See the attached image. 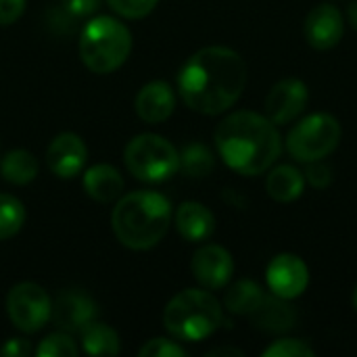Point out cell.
<instances>
[{
  "label": "cell",
  "instance_id": "9a60e30c",
  "mask_svg": "<svg viewBox=\"0 0 357 357\" xmlns=\"http://www.w3.org/2000/svg\"><path fill=\"white\" fill-rule=\"evenodd\" d=\"M136 113L146 123L165 121L176 109V96L167 82H149L136 94Z\"/></svg>",
  "mask_w": 357,
  "mask_h": 357
},
{
  "label": "cell",
  "instance_id": "7402d4cb",
  "mask_svg": "<svg viewBox=\"0 0 357 357\" xmlns=\"http://www.w3.org/2000/svg\"><path fill=\"white\" fill-rule=\"evenodd\" d=\"M261 297H264V291L259 284H255L253 280H238L228 289L224 305L228 312L236 316H249L259 305Z\"/></svg>",
  "mask_w": 357,
  "mask_h": 357
},
{
  "label": "cell",
  "instance_id": "7a4b0ae2",
  "mask_svg": "<svg viewBox=\"0 0 357 357\" xmlns=\"http://www.w3.org/2000/svg\"><path fill=\"white\" fill-rule=\"evenodd\" d=\"M215 146L224 163L241 176L268 172L282 151L276 123L255 111H236L215 128Z\"/></svg>",
  "mask_w": 357,
  "mask_h": 357
},
{
  "label": "cell",
  "instance_id": "f546056e",
  "mask_svg": "<svg viewBox=\"0 0 357 357\" xmlns=\"http://www.w3.org/2000/svg\"><path fill=\"white\" fill-rule=\"evenodd\" d=\"M98 4H100V0H61V8L69 15V17H73L75 21L77 19H82V17H90L96 8H98Z\"/></svg>",
  "mask_w": 357,
  "mask_h": 357
},
{
  "label": "cell",
  "instance_id": "5bb4252c",
  "mask_svg": "<svg viewBox=\"0 0 357 357\" xmlns=\"http://www.w3.org/2000/svg\"><path fill=\"white\" fill-rule=\"evenodd\" d=\"M86 159H88V149L84 140L71 132L59 134L46 151L48 167L59 178H75L84 169Z\"/></svg>",
  "mask_w": 357,
  "mask_h": 357
},
{
  "label": "cell",
  "instance_id": "603a6c76",
  "mask_svg": "<svg viewBox=\"0 0 357 357\" xmlns=\"http://www.w3.org/2000/svg\"><path fill=\"white\" fill-rule=\"evenodd\" d=\"M213 165H215V161H213L211 151L201 142H192L180 153V167L190 178H203V176L211 174Z\"/></svg>",
  "mask_w": 357,
  "mask_h": 357
},
{
  "label": "cell",
  "instance_id": "cb8c5ba5",
  "mask_svg": "<svg viewBox=\"0 0 357 357\" xmlns=\"http://www.w3.org/2000/svg\"><path fill=\"white\" fill-rule=\"evenodd\" d=\"M25 224V207L13 195H0V241L13 238Z\"/></svg>",
  "mask_w": 357,
  "mask_h": 357
},
{
  "label": "cell",
  "instance_id": "8fae6325",
  "mask_svg": "<svg viewBox=\"0 0 357 357\" xmlns=\"http://www.w3.org/2000/svg\"><path fill=\"white\" fill-rule=\"evenodd\" d=\"M190 268H192L195 278L207 291L224 289L230 282L232 274H234L232 255L224 247H220V245H205V247H201L195 253Z\"/></svg>",
  "mask_w": 357,
  "mask_h": 357
},
{
  "label": "cell",
  "instance_id": "e575fe53",
  "mask_svg": "<svg viewBox=\"0 0 357 357\" xmlns=\"http://www.w3.org/2000/svg\"><path fill=\"white\" fill-rule=\"evenodd\" d=\"M354 305H356V310H357V287H356V291H354Z\"/></svg>",
  "mask_w": 357,
  "mask_h": 357
},
{
  "label": "cell",
  "instance_id": "3957f363",
  "mask_svg": "<svg viewBox=\"0 0 357 357\" xmlns=\"http://www.w3.org/2000/svg\"><path fill=\"white\" fill-rule=\"evenodd\" d=\"M172 224V203L161 192L138 190L121 197L111 213L117 241L134 251L153 249Z\"/></svg>",
  "mask_w": 357,
  "mask_h": 357
},
{
  "label": "cell",
  "instance_id": "484cf974",
  "mask_svg": "<svg viewBox=\"0 0 357 357\" xmlns=\"http://www.w3.org/2000/svg\"><path fill=\"white\" fill-rule=\"evenodd\" d=\"M314 347L303 339H280L274 341L266 351L264 357H314Z\"/></svg>",
  "mask_w": 357,
  "mask_h": 357
},
{
  "label": "cell",
  "instance_id": "ffe728a7",
  "mask_svg": "<svg viewBox=\"0 0 357 357\" xmlns=\"http://www.w3.org/2000/svg\"><path fill=\"white\" fill-rule=\"evenodd\" d=\"M0 176L8 184L25 186L31 180H36V176H38V159L25 149L10 151L0 161Z\"/></svg>",
  "mask_w": 357,
  "mask_h": 357
},
{
  "label": "cell",
  "instance_id": "30bf717a",
  "mask_svg": "<svg viewBox=\"0 0 357 357\" xmlns=\"http://www.w3.org/2000/svg\"><path fill=\"white\" fill-rule=\"evenodd\" d=\"M307 100H310V90L301 79L297 77L280 79L278 84L272 86L266 98V117L276 126L289 123L303 113Z\"/></svg>",
  "mask_w": 357,
  "mask_h": 357
},
{
  "label": "cell",
  "instance_id": "52a82bcc",
  "mask_svg": "<svg viewBox=\"0 0 357 357\" xmlns=\"http://www.w3.org/2000/svg\"><path fill=\"white\" fill-rule=\"evenodd\" d=\"M341 123L331 113L303 117L287 136V151L301 163L326 159L341 142Z\"/></svg>",
  "mask_w": 357,
  "mask_h": 357
},
{
  "label": "cell",
  "instance_id": "2e32d148",
  "mask_svg": "<svg viewBox=\"0 0 357 357\" xmlns=\"http://www.w3.org/2000/svg\"><path fill=\"white\" fill-rule=\"evenodd\" d=\"M251 322L255 328L266 331V333H284L295 326L297 314L295 310L287 303V299L278 295H264L259 305L249 314Z\"/></svg>",
  "mask_w": 357,
  "mask_h": 357
},
{
  "label": "cell",
  "instance_id": "ba28073f",
  "mask_svg": "<svg viewBox=\"0 0 357 357\" xmlns=\"http://www.w3.org/2000/svg\"><path fill=\"white\" fill-rule=\"evenodd\" d=\"M52 301L48 293L36 282L15 284L6 297V312L15 328L21 333H38L50 320Z\"/></svg>",
  "mask_w": 357,
  "mask_h": 357
},
{
  "label": "cell",
  "instance_id": "8992f818",
  "mask_svg": "<svg viewBox=\"0 0 357 357\" xmlns=\"http://www.w3.org/2000/svg\"><path fill=\"white\" fill-rule=\"evenodd\" d=\"M123 161L128 172L142 182H163L180 169V153L157 134H140L126 146Z\"/></svg>",
  "mask_w": 357,
  "mask_h": 357
},
{
  "label": "cell",
  "instance_id": "44dd1931",
  "mask_svg": "<svg viewBox=\"0 0 357 357\" xmlns=\"http://www.w3.org/2000/svg\"><path fill=\"white\" fill-rule=\"evenodd\" d=\"M79 333H82V349L88 356H117L121 349L119 335L102 322L92 320Z\"/></svg>",
  "mask_w": 357,
  "mask_h": 357
},
{
  "label": "cell",
  "instance_id": "ac0fdd59",
  "mask_svg": "<svg viewBox=\"0 0 357 357\" xmlns=\"http://www.w3.org/2000/svg\"><path fill=\"white\" fill-rule=\"evenodd\" d=\"M84 190L90 199L98 203H113L123 192V178L121 174L107 163L92 165L84 174Z\"/></svg>",
  "mask_w": 357,
  "mask_h": 357
},
{
  "label": "cell",
  "instance_id": "d6a6232c",
  "mask_svg": "<svg viewBox=\"0 0 357 357\" xmlns=\"http://www.w3.org/2000/svg\"><path fill=\"white\" fill-rule=\"evenodd\" d=\"M207 356H236V357H243V351L241 349H234V347H218V349H213V351H209Z\"/></svg>",
  "mask_w": 357,
  "mask_h": 357
},
{
  "label": "cell",
  "instance_id": "6da1fadb",
  "mask_svg": "<svg viewBox=\"0 0 357 357\" xmlns=\"http://www.w3.org/2000/svg\"><path fill=\"white\" fill-rule=\"evenodd\" d=\"M247 86L243 56L226 46L197 50L180 69L178 90L182 100L197 113L220 115L228 111Z\"/></svg>",
  "mask_w": 357,
  "mask_h": 357
},
{
  "label": "cell",
  "instance_id": "83f0119b",
  "mask_svg": "<svg viewBox=\"0 0 357 357\" xmlns=\"http://www.w3.org/2000/svg\"><path fill=\"white\" fill-rule=\"evenodd\" d=\"M140 357H186L184 347L167 339H151L142 345Z\"/></svg>",
  "mask_w": 357,
  "mask_h": 357
},
{
  "label": "cell",
  "instance_id": "d6986e66",
  "mask_svg": "<svg viewBox=\"0 0 357 357\" xmlns=\"http://www.w3.org/2000/svg\"><path fill=\"white\" fill-rule=\"evenodd\" d=\"M268 195L278 203H293L303 195L305 178L293 165H278L270 172L266 182Z\"/></svg>",
  "mask_w": 357,
  "mask_h": 357
},
{
  "label": "cell",
  "instance_id": "4316f807",
  "mask_svg": "<svg viewBox=\"0 0 357 357\" xmlns=\"http://www.w3.org/2000/svg\"><path fill=\"white\" fill-rule=\"evenodd\" d=\"M109 6L126 19H142L155 10L159 0H107Z\"/></svg>",
  "mask_w": 357,
  "mask_h": 357
},
{
  "label": "cell",
  "instance_id": "7c38bea8",
  "mask_svg": "<svg viewBox=\"0 0 357 357\" xmlns=\"http://www.w3.org/2000/svg\"><path fill=\"white\" fill-rule=\"evenodd\" d=\"M303 31L310 46H314L316 50H328L337 46L343 38V15L335 4H318L310 10Z\"/></svg>",
  "mask_w": 357,
  "mask_h": 357
},
{
  "label": "cell",
  "instance_id": "1f68e13d",
  "mask_svg": "<svg viewBox=\"0 0 357 357\" xmlns=\"http://www.w3.org/2000/svg\"><path fill=\"white\" fill-rule=\"evenodd\" d=\"M33 349L25 339H8L2 347H0V356L4 357H25L29 356Z\"/></svg>",
  "mask_w": 357,
  "mask_h": 357
},
{
  "label": "cell",
  "instance_id": "836d02e7",
  "mask_svg": "<svg viewBox=\"0 0 357 357\" xmlns=\"http://www.w3.org/2000/svg\"><path fill=\"white\" fill-rule=\"evenodd\" d=\"M347 19H349V23H351V27L357 31V2H354V4L349 6V10H347Z\"/></svg>",
  "mask_w": 357,
  "mask_h": 357
},
{
  "label": "cell",
  "instance_id": "4fadbf2b",
  "mask_svg": "<svg viewBox=\"0 0 357 357\" xmlns=\"http://www.w3.org/2000/svg\"><path fill=\"white\" fill-rule=\"evenodd\" d=\"M56 328L65 333H79L96 318V303L82 291H63L50 310Z\"/></svg>",
  "mask_w": 357,
  "mask_h": 357
},
{
  "label": "cell",
  "instance_id": "277c9868",
  "mask_svg": "<svg viewBox=\"0 0 357 357\" xmlns=\"http://www.w3.org/2000/svg\"><path fill=\"white\" fill-rule=\"evenodd\" d=\"M224 322L220 301L201 289H186L178 293L163 312V326L180 341H203L211 337Z\"/></svg>",
  "mask_w": 357,
  "mask_h": 357
},
{
  "label": "cell",
  "instance_id": "4dcf8cb0",
  "mask_svg": "<svg viewBox=\"0 0 357 357\" xmlns=\"http://www.w3.org/2000/svg\"><path fill=\"white\" fill-rule=\"evenodd\" d=\"M25 10V0H0V25H13Z\"/></svg>",
  "mask_w": 357,
  "mask_h": 357
},
{
  "label": "cell",
  "instance_id": "5b68a950",
  "mask_svg": "<svg viewBox=\"0 0 357 357\" xmlns=\"http://www.w3.org/2000/svg\"><path fill=\"white\" fill-rule=\"evenodd\" d=\"M130 52L132 33L121 21L100 15L86 23L79 38V56L90 71L111 73L128 61Z\"/></svg>",
  "mask_w": 357,
  "mask_h": 357
},
{
  "label": "cell",
  "instance_id": "f1b7e54d",
  "mask_svg": "<svg viewBox=\"0 0 357 357\" xmlns=\"http://www.w3.org/2000/svg\"><path fill=\"white\" fill-rule=\"evenodd\" d=\"M307 180L314 188H326L333 182V167L328 163H324L322 159L318 161H310L307 163Z\"/></svg>",
  "mask_w": 357,
  "mask_h": 357
},
{
  "label": "cell",
  "instance_id": "9c48e42d",
  "mask_svg": "<svg viewBox=\"0 0 357 357\" xmlns=\"http://www.w3.org/2000/svg\"><path fill=\"white\" fill-rule=\"evenodd\" d=\"M266 280L274 295L291 301L301 297L310 287V268L299 255L280 253L270 261L266 270Z\"/></svg>",
  "mask_w": 357,
  "mask_h": 357
},
{
  "label": "cell",
  "instance_id": "e0dca14e",
  "mask_svg": "<svg viewBox=\"0 0 357 357\" xmlns=\"http://www.w3.org/2000/svg\"><path fill=\"white\" fill-rule=\"evenodd\" d=\"M176 228L188 243H201L215 232V218L203 203L186 201L176 211Z\"/></svg>",
  "mask_w": 357,
  "mask_h": 357
},
{
  "label": "cell",
  "instance_id": "d4e9b609",
  "mask_svg": "<svg viewBox=\"0 0 357 357\" xmlns=\"http://www.w3.org/2000/svg\"><path fill=\"white\" fill-rule=\"evenodd\" d=\"M77 354L79 349L67 333L48 335L36 349V356L40 357H75Z\"/></svg>",
  "mask_w": 357,
  "mask_h": 357
}]
</instances>
